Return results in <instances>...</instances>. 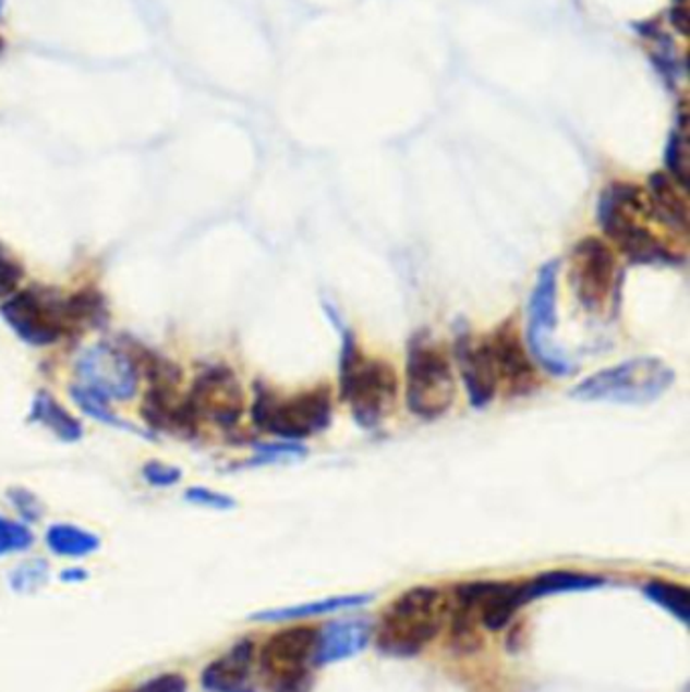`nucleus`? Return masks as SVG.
<instances>
[{"label":"nucleus","instance_id":"nucleus-1","mask_svg":"<svg viewBox=\"0 0 690 692\" xmlns=\"http://www.w3.org/2000/svg\"><path fill=\"white\" fill-rule=\"evenodd\" d=\"M0 316L19 339L43 349L82 326L101 325L108 311L104 296L94 290L59 296L56 290L31 286L7 298L0 306Z\"/></svg>","mask_w":690,"mask_h":692},{"label":"nucleus","instance_id":"nucleus-2","mask_svg":"<svg viewBox=\"0 0 690 692\" xmlns=\"http://www.w3.org/2000/svg\"><path fill=\"white\" fill-rule=\"evenodd\" d=\"M597 223L609 245L620 250L632 264L661 266L685 262V247L673 245L663 223L652 213L646 191L634 183H612L597 201ZM670 233V231H668Z\"/></svg>","mask_w":690,"mask_h":692},{"label":"nucleus","instance_id":"nucleus-3","mask_svg":"<svg viewBox=\"0 0 690 692\" xmlns=\"http://www.w3.org/2000/svg\"><path fill=\"white\" fill-rule=\"evenodd\" d=\"M339 393L363 429H377L394 415L399 379L389 361L365 353L351 328L340 330Z\"/></svg>","mask_w":690,"mask_h":692},{"label":"nucleus","instance_id":"nucleus-4","mask_svg":"<svg viewBox=\"0 0 690 692\" xmlns=\"http://www.w3.org/2000/svg\"><path fill=\"white\" fill-rule=\"evenodd\" d=\"M446 618V595L432 585L411 587L385 609L375 632L377 648L391 658H413L436 640Z\"/></svg>","mask_w":690,"mask_h":692},{"label":"nucleus","instance_id":"nucleus-5","mask_svg":"<svg viewBox=\"0 0 690 692\" xmlns=\"http://www.w3.org/2000/svg\"><path fill=\"white\" fill-rule=\"evenodd\" d=\"M675 379L677 373L663 359L635 356L593 373L571 389V397L583 403L644 408L658 401Z\"/></svg>","mask_w":690,"mask_h":692},{"label":"nucleus","instance_id":"nucleus-6","mask_svg":"<svg viewBox=\"0 0 690 692\" xmlns=\"http://www.w3.org/2000/svg\"><path fill=\"white\" fill-rule=\"evenodd\" d=\"M252 422L283 441H302L323 434L332 422V393L326 385L283 397L269 387H255Z\"/></svg>","mask_w":690,"mask_h":692},{"label":"nucleus","instance_id":"nucleus-7","mask_svg":"<svg viewBox=\"0 0 690 692\" xmlns=\"http://www.w3.org/2000/svg\"><path fill=\"white\" fill-rule=\"evenodd\" d=\"M456 401V375L450 356L429 335L409 342L405 363V403L411 415L436 422Z\"/></svg>","mask_w":690,"mask_h":692},{"label":"nucleus","instance_id":"nucleus-8","mask_svg":"<svg viewBox=\"0 0 690 692\" xmlns=\"http://www.w3.org/2000/svg\"><path fill=\"white\" fill-rule=\"evenodd\" d=\"M557 288H559V264L550 259L538 269L535 286L526 302L524 347L536 365L547 371L550 377H569L576 373V365L555 340Z\"/></svg>","mask_w":690,"mask_h":692},{"label":"nucleus","instance_id":"nucleus-9","mask_svg":"<svg viewBox=\"0 0 690 692\" xmlns=\"http://www.w3.org/2000/svg\"><path fill=\"white\" fill-rule=\"evenodd\" d=\"M316 632L312 626H292L266 640L257 663L269 692L311 691Z\"/></svg>","mask_w":690,"mask_h":692},{"label":"nucleus","instance_id":"nucleus-10","mask_svg":"<svg viewBox=\"0 0 690 692\" xmlns=\"http://www.w3.org/2000/svg\"><path fill=\"white\" fill-rule=\"evenodd\" d=\"M567 280L583 311L600 314L618 296L620 268L614 247L600 238L579 240L569 254Z\"/></svg>","mask_w":690,"mask_h":692},{"label":"nucleus","instance_id":"nucleus-11","mask_svg":"<svg viewBox=\"0 0 690 692\" xmlns=\"http://www.w3.org/2000/svg\"><path fill=\"white\" fill-rule=\"evenodd\" d=\"M80 385L110 401H130L138 393L141 368L134 354L108 342L94 344L75 363Z\"/></svg>","mask_w":690,"mask_h":692},{"label":"nucleus","instance_id":"nucleus-12","mask_svg":"<svg viewBox=\"0 0 690 692\" xmlns=\"http://www.w3.org/2000/svg\"><path fill=\"white\" fill-rule=\"evenodd\" d=\"M197 424L211 422L223 432L240 425L245 411V397L235 373L226 365L203 368L186 396Z\"/></svg>","mask_w":690,"mask_h":692},{"label":"nucleus","instance_id":"nucleus-13","mask_svg":"<svg viewBox=\"0 0 690 692\" xmlns=\"http://www.w3.org/2000/svg\"><path fill=\"white\" fill-rule=\"evenodd\" d=\"M482 340L493 368L496 391L510 399L533 396L538 387L535 361L531 359L515 325L503 323Z\"/></svg>","mask_w":690,"mask_h":692},{"label":"nucleus","instance_id":"nucleus-14","mask_svg":"<svg viewBox=\"0 0 690 692\" xmlns=\"http://www.w3.org/2000/svg\"><path fill=\"white\" fill-rule=\"evenodd\" d=\"M456 365L464 383L465 396L474 410H484L493 403L498 391L493 368L484 349V340L460 332L456 340Z\"/></svg>","mask_w":690,"mask_h":692},{"label":"nucleus","instance_id":"nucleus-15","mask_svg":"<svg viewBox=\"0 0 690 692\" xmlns=\"http://www.w3.org/2000/svg\"><path fill=\"white\" fill-rule=\"evenodd\" d=\"M373 634V626L363 618H349L326 623L316 632V654L314 665L326 666L352 658L363 652Z\"/></svg>","mask_w":690,"mask_h":692},{"label":"nucleus","instance_id":"nucleus-16","mask_svg":"<svg viewBox=\"0 0 690 692\" xmlns=\"http://www.w3.org/2000/svg\"><path fill=\"white\" fill-rule=\"evenodd\" d=\"M254 658V642L241 640L203 670V689L209 692H255L252 682Z\"/></svg>","mask_w":690,"mask_h":692},{"label":"nucleus","instance_id":"nucleus-17","mask_svg":"<svg viewBox=\"0 0 690 692\" xmlns=\"http://www.w3.org/2000/svg\"><path fill=\"white\" fill-rule=\"evenodd\" d=\"M652 213L668 229L673 235L680 240L689 238V201H687V186L678 183L675 177L666 172H654L650 177L649 191H646Z\"/></svg>","mask_w":690,"mask_h":692},{"label":"nucleus","instance_id":"nucleus-18","mask_svg":"<svg viewBox=\"0 0 690 692\" xmlns=\"http://www.w3.org/2000/svg\"><path fill=\"white\" fill-rule=\"evenodd\" d=\"M31 422L43 425L45 429H49L56 438L65 441V444L80 441L84 436V427L80 424V420L73 417L70 411L57 401L56 397L49 396L45 391L33 399Z\"/></svg>","mask_w":690,"mask_h":692},{"label":"nucleus","instance_id":"nucleus-19","mask_svg":"<svg viewBox=\"0 0 690 692\" xmlns=\"http://www.w3.org/2000/svg\"><path fill=\"white\" fill-rule=\"evenodd\" d=\"M604 580L588 575V573H573V571H549L543 573L529 583H522V594L524 602H535L541 597H549V595L571 594V592H588L602 587Z\"/></svg>","mask_w":690,"mask_h":692},{"label":"nucleus","instance_id":"nucleus-20","mask_svg":"<svg viewBox=\"0 0 690 692\" xmlns=\"http://www.w3.org/2000/svg\"><path fill=\"white\" fill-rule=\"evenodd\" d=\"M371 602V595H340V597H326L320 602L302 604V606H290V608L268 609L252 616L255 622H288V620H302L312 616H323V614H337L344 609L361 608Z\"/></svg>","mask_w":690,"mask_h":692},{"label":"nucleus","instance_id":"nucleus-21","mask_svg":"<svg viewBox=\"0 0 690 692\" xmlns=\"http://www.w3.org/2000/svg\"><path fill=\"white\" fill-rule=\"evenodd\" d=\"M45 541L56 555L70 559H82L99 549V538L75 524L59 523L49 526Z\"/></svg>","mask_w":690,"mask_h":692},{"label":"nucleus","instance_id":"nucleus-22","mask_svg":"<svg viewBox=\"0 0 690 692\" xmlns=\"http://www.w3.org/2000/svg\"><path fill=\"white\" fill-rule=\"evenodd\" d=\"M70 393L73 403L84 411L87 417H92L94 422L110 425V427H118V429H124V432H132V434H138V436H146V434H142L136 425L128 424L126 420L116 415V411L110 408V399L99 396V393L87 389L84 385H73Z\"/></svg>","mask_w":690,"mask_h":692},{"label":"nucleus","instance_id":"nucleus-23","mask_svg":"<svg viewBox=\"0 0 690 692\" xmlns=\"http://www.w3.org/2000/svg\"><path fill=\"white\" fill-rule=\"evenodd\" d=\"M642 592L652 604L668 611L673 618H677L678 622L689 623L690 594L687 587L664 580H652L644 585Z\"/></svg>","mask_w":690,"mask_h":692},{"label":"nucleus","instance_id":"nucleus-24","mask_svg":"<svg viewBox=\"0 0 690 692\" xmlns=\"http://www.w3.org/2000/svg\"><path fill=\"white\" fill-rule=\"evenodd\" d=\"M33 533L27 524L16 523L7 517H0V557L11 553L27 551L33 545Z\"/></svg>","mask_w":690,"mask_h":692},{"label":"nucleus","instance_id":"nucleus-25","mask_svg":"<svg viewBox=\"0 0 690 692\" xmlns=\"http://www.w3.org/2000/svg\"><path fill=\"white\" fill-rule=\"evenodd\" d=\"M184 500L195 505V507H203V509L229 510L235 507V500L231 496L211 490L207 486H191L184 493Z\"/></svg>","mask_w":690,"mask_h":692},{"label":"nucleus","instance_id":"nucleus-26","mask_svg":"<svg viewBox=\"0 0 690 692\" xmlns=\"http://www.w3.org/2000/svg\"><path fill=\"white\" fill-rule=\"evenodd\" d=\"M7 496H9V500H11L14 510H16L25 521H28V523L41 521L45 509H43L41 500L33 495L31 490L16 486V488H9Z\"/></svg>","mask_w":690,"mask_h":692},{"label":"nucleus","instance_id":"nucleus-27","mask_svg":"<svg viewBox=\"0 0 690 692\" xmlns=\"http://www.w3.org/2000/svg\"><path fill=\"white\" fill-rule=\"evenodd\" d=\"M306 450L294 444V441H283V444H266V446H257V456L252 464H274L280 460H292V458H302Z\"/></svg>","mask_w":690,"mask_h":692},{"label":"nucleus","instance_id":"nucleus-28","mask_svg":"<svg viewBox=\"0 0 690 692\" xmlns=\"http://www.w3.org/2000/svg\"><path fill=\"white\" fill-rule=\"evenodd\" d=\"M142 478L148 482L150 486L155 488H170L174 484H179L183 478V472L177 466H170V464H162V462H146L142 466Z\"/></svg>","mask_w":690,"mask_h":692},{"label":"nucleus","instance_id":"nucleus-29","mask_svg":"<svg viewBox=\"0 0 690 692\" xmlns=\"http://www.w3.org/2000/svg\"><path fill=\"white\" fill-rule=\"evenodd\" d=\"M47 578V566L43 561H31L23 567H19L13 573L14 590L19 592H31Z\"/></svg>","mask_w":690,"mask_h":692},{"label":"nucleus","instance_id":"nucleus-30","mask_svg":"<svg viewBox=\"0 0 690 692\" xmlns=\"http://www.w3.org/2000/svg\"><path fill=\"white\" fill-rule=\"evenodd\" d=\"M23 278V268L9 255L0 250V298H9L14 294L16 286Z\"/></svg>","mask_w":690,"mask_h":692},{"label":"nucleus","instance_id":"nucleus-31","mask_svg":"<svg viewBox=\"0 0 690 692\" xmlns=\"http://www.w3.org/2000/svg\"><path fill=\"white\" fill-rule=\"evenodd\" d=\"M134 692H186V680L181 675H160Z\"/></svg>","mask_w":690,"mask_h":692},{"label":"nucleus","instance_id":"nucleus-32","mask_svg":"<svg viewBox=\"0 0 690 692\" xmlns=\"http://www.w3.org/2000/svg\"><path fill=\"white\" fill-rule=\"evenodd\" d=\"M670 19H673V23H675V27L685 35L687 33V28H689V14L687 11L682 9V7H677V9H673V13H670Z\"/></svg>","mask_w":690,"mask_h":692},{"label":"nucleus","instance_id":"nucleus-33","mask_svg":"<svg viewBox=\"0 0 690 692\" xmlns=\"http://www.w3.org/2000/svg\"><path fill=\"white\" fill-rule=\"evenodd\" d=\"M87 578L84 569H70V571H63L61 573V580L63 581H84Z\"/></svg>","mask_w":690,"mask_h":692},{"label":"nucleus","instance_id":"nucleus-34","mask_svg":"<svg viewBox=\"0 0 690 692\" xmlns=\"http://www.w3.org/2000/svg\"><path fill=\"white\" fill-rule=\"evenodd\" d=\"M2 7H4V0H0V16H2Z\"/></svg>","mask_w":690,"mask_h":692},{"label":"nucleus","instance_id":"nucleus-35","mask_svg":"<svg viewBox=\"0 0 690 692\" xmlns=\"http://www.w3.org/2000/svg\"><path fill=\"white\" fill-rule=\"evenodd\" d=\"M2 47H4V43H2V39H0V51H2Z\"/></svg>","mask_w":690,"mask_h":692}]
</instances>
